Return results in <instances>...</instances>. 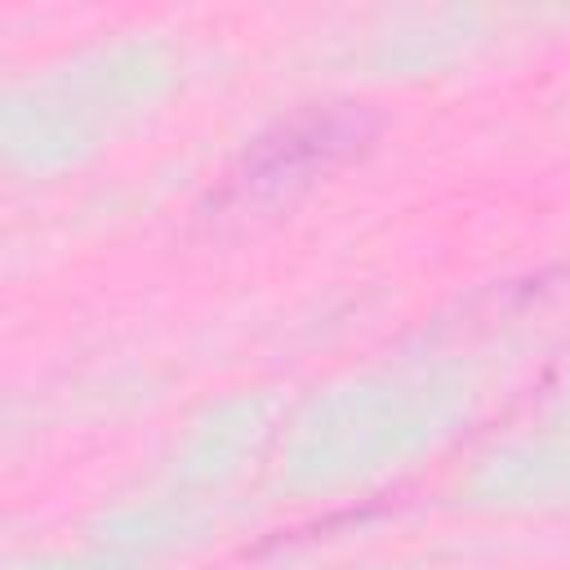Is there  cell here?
<instances>
[{
	"label": "cell",
	"mask_w": 570,
	"mask_h": 570,
	"mask_svg": "<svg viewBox=\"0 0 570 570\" xmlns=\"http://www.w3.org/2000/svg\"><path fill=\"white\" fill-rule=\"evenodd\" d=\"M379 134V120L361 102H325L303 107L267 125L223 174L218 191L209 196V218H263L281 205H294L303 191L352 165Z\"/></svg>",
	"instance_id": "6da1fadb"
}]
</instances>
